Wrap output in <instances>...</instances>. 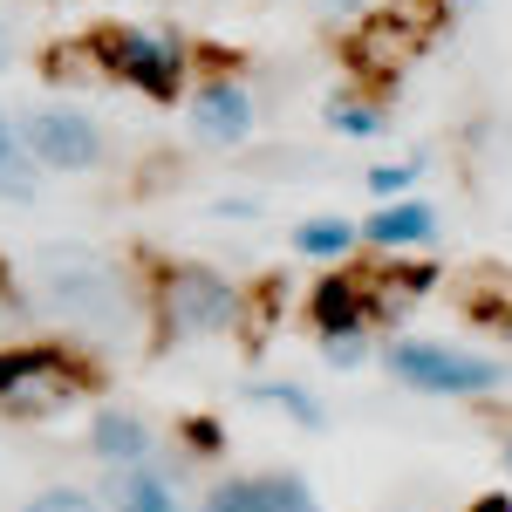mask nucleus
<instances>
[{
	"label": "nucleus",
	"mask_w": 512,
	"mask_h": 512,
	"mask_svg": "<svg viewBox=\"0 0 512 512\" xmlns=\"http://www.w3.org/2000/svg\"><path fill=\"white\" fill-rule=\"evenodd\" d=\"M390 376L410 383V390H424V396H478V390L499 383V362L465 355V349H444V342H396Z\"/></svg>",
	"instance_id": "f03ea898"
},
{
	"label": "nucleus",
	"mask_w": 512,
	"mask_h": 512,
	"mask_svg": "<svg viewBox=\"0 0 512 512\" xmlns=\"http://www.w3.org/2000/svg\"><path fill=\"white\" fill-rule=\"evenodd\" d=\"M48 355H55V349H7V355H0V396L14 390L21 376H35V369L48 362Z\"/></svg>",
	"instance_id": "a211bd4d"
},
{
	"label": "nucleus",
	"mask_w": 512,
	"mask_h": 512,
	"mask_svg": "<svg viewBox=\"0 0 512 512\" xmlns=\"http://www.w3.org/2000/svg\"><path fill=\"white\" fill-rule=\"evenodd\" d=\"M110 506L117 512H178V499H171V485H164L158 472L117 465V478H110Z\"/></svg>",
	"instance_id": "9b49d317"
},
{
	"label": "nucleus",
	"mask_w": 512,
	"mask_h": 512,
	"mask_svg": "<svg viewBox=\"0 0 512 512\" xmlns=\"http://www.w3.org/2000/svg\"><path fill=\"white\" fill-rule=\"evenodd\" d=\"M321 7H369V0H321Z\"/></svg>",
	"instance_id": "5701e85b"
},
{
	"label": "nucleus",
	"mask_w": 512,
	"mask_h": 512,
	"mask_svg": "<svg viewBox=\"0 0 512 512\" xmlns=\"http://www.w3.org/2000/svg\"><path fill=\"white\" fill-rule=\"evenodd\" d=\"M205 512H321V506L308 499L301 478H233L205 499Z\"/></svg>",
	"instance_id": "423d86ee"
},
{
	"label": "nucleus",
	"mask_w": 512,
	"mask_h": 512,
	"mask_svg": "<svg viewBox=\"0 0 512 512\" xmlns=\"http://www.w3.org/2000/svg\"><path fill=\"white\" fill-rule=\"evenodd\" d=\"M185 437H192V451H205V458L219 451V424H212V417H192V424H185Z\"/></svg>",
	"instance_id": "4be33fe9"
},
{
	"label": "nucleus",
	"mask_w": 512,
	"mask_h": 512,
	"mask_svg": "<svg viewBox=\"0 0 512 512\" xmlns=\"http://www.w3.org/2000/svg\"><path fill=\"white\" fill-rule=\"evenodd\" d=\"M0 69H7V28H0Z\"/></svg>",
	"instance_id": "b1692460"
},
{
	"label": "nucleus",
	"mask_w": 512,
	"mask_h": 512,
	"mask_svg": "<svg viewBox=\"0 0 512 512\" xmlns=\"http://www.w3.org/2000/svg\"><path fill=\"white\" fill-rule=\"evenodd\" d=\"M355 239H362V233H355L349 219H315V226L294 233V253H308V260H335V253H349Z\"/></svg>",
	"instance_id": "4468645a"
},
{
	"label": "nucleus",
	"mask_w": 512,
	"mask_h": 512,
	"mask_svg": "<svg viewBox=\"0 0 512 512\" xmlns=\"http://www.w3.org/2000/svg\"><path fill=\"white\" fill-rule=\"evenodd\" d=\"M21 144L48 171H96V158H103V130L82 110H35V117L21 123Z\"/></svg>",
	"instance_id": "39448f33"
},
{
	"label": "nucleus",
	"mask_w": 512,
	"mask_h": 512,
	"mask_svg": "<svg viewBox=\"0 0 512 512\" xmlns=\"http://www.w3.org/2000/svg\"><path fill=\"white\" fill-rule=\"evenodd\" d=\"M355 55H362L369 69H403V62H410V35H403V21H376L369 35L355 41Z\"/></svg>",
	"instance_id": "ddd939ff"
},
{
	"label": "nucleus",
	"mask_w": 512,
	"mask_h": 512,
	"mask_svg": "<svg viewBox=\"0 0 512 512\" xmlns=\"http://www.w3.org/2000/svg\"><path fill=\"white\" fill-rule=\"evenodd\" d=\"M35 274H41L48 301H55L62 315H76V321H117L123 280H117V267H110L103 253L55 239V246H41V253H35Z\"/></svg>",
	"instance_id": "f257e3e1"
},
{
	"label": "nucleus",
	"mask_w": 512,
	"mask_h": 512,
	"mask_svg": "<svg viewBox=\"0 0 512 512\" xmlns=\"http://www.w3.org/2000/svg\"><path fill=\"white\" fill-rule=\"evenodd\" d=\"M89 451L110 458V465H144V458H151V431H144L130 410H103V417L89 424Z\"/></svg>",
	"instance_id": "1a4fd4ad"
},
{
	"label": "nucleus",
	"mask_w": 512,
	"mask_h": 512,
	"mask_svg": "<svg viewBox=\"0 0 512 512\" xmlns=\"http://www.w3.org/2000/svg\"><path fill=\"white\" fill-rule=\"evenodd\" d=\"M506 465H512V451H506Z\"/></svg>",
	"instance_id": "393cba45"
},
{
	"label": "nucleus",
	"mask_w": 512,
	"mask_h": 512,
	"mask_svg": "<svg viewBox=\"0 0 512 512\" xmlns=\"http://www.w3.org/2000/svg\"><path fill=\"white\" fill-rule=\"evenodd\" d=\"M362 287H369V308L376 315H396V308L424 301L437 287V267H383V274H362Z\"/></svg>",
	"instance_id": "9d476101"
},
{
	"label": "nucleus",
	"mask_w": 512,
	"mask_h": 512,
	"mask_svg": "<svg viewBox=\"0 0 512 512\" xmlns=\"http://www.w3.org/2000/svg\"><path fill=\"white\" fill-rule=\"evenodd\" d=\"M21 512H96V499H89V492H76V485H55V492H35Z\"/></svg>",
	"instance_id": "f3484780"
},
{
	"label": "nucleus",
	"mask_w": 512,
	"mask_h": 512,
	"mask_svg": "<svg viewBox=\"0 0 512 512\" xmlns=\"http://www.w3.org/2000/svg\"><path fill=\"white\" fill-rule=\"evenodd\" d=\"M328 123H335V130H349V137H369V130H376V110H362V103H335V110H328Z\"/></svg>",
	"instance_id": "6ab92c4d"
},
{
	"label": "nucleus",
	"mask_w": 512,
	"mask_h": 512,
	"mask_svg": "<svg viewBox=\"0 0 512 512\" xmlns=\"http://www.w3.org/2000/svg\"><path fill=\"white\" fill-rule=\"evenodd\" d=\"M96 48H103V62L117 69L123 82H137L144 96H178V82H185V55L171 48V41L158 35H137V28H110V35H96Z\"/></svg>",
	"instance_id": "20e7f679"
},
{
	"label": "nucleus",
	"mask_w": 512,
	"mask_h": 512,
	"mask_svg": "<svg viewBox=\"0 0 512 512\" xmlns=\"http://www.w3.org/2000/svg\"><path fill=\"white\" fill-rule=\"evenodd\" d=\"M253 403H274V410L301 417V424H321V403L308 390H294V383H253Z\"/></svg>",
	"instance_id": "2eb2a0df"
},
{
	"label": "nucleus",
	"mask_w": 512,
	"mask_h": 512,
	"mask_svg": "<svg viewBox=\"0 0 512 512\" xmlns=\"http://www.w3.org/2000/svg\"><path fill=\"white\" fill-rule=\"evenodd\" d=\"M362 335H328V362H335V369H355V362H362Z\"/></svg>",
	"instance_id": "412c9836"
},
{
	"label": "nucleus",
	"mask_w": 512,
	"mask_h": 512,
	"mask_svg": "<svg viewBox=\"0 0 512 512\" xmlns=\"http://www.w3.org/2000/svg\"><path fill=\"white\" fill-rule=\"evenodd\" d=\"M239 321V294L212 267H171L164 274V328L178 335H219Z\"/></svg>",
	"instance_id": "7ed1b4c3"
},
{
	"label": "nucleus",
	"mask_w": 512,
	"mask_h": 512,
	"mask_svg": "<svg viewBox=\"0 0 512 512\" xmlns=\"http://www.w3.org/2000/svg\"><path fill=\"white\" fill-rule=\"evenodd\" d=\"M362 233L376 239V246H417V239L437 233V219H431V205H383Z\"/></svg>",
	"instance_id": "f8f14e48"
},
{
	"label": "nucleus",
	"mask_w": 512,
	"mask_h": 512,
	"mask_svg": "<svg viewBox=\"0 0 512 512\" xmlns=\"http://www.w3.org/2000/svg\"><path fill=\"white\" fill-rule=\"evenodd\" d=\"M192 130L205 144H239L253 130V96L239 82H205L192 96Z\"/></svg>",
	"instance_id": "0eeeda50"
},
{
	"label": "nucleus",
	"mask_w": 512,
	"mask_h": 512,
	"mask_svg": "<svg viewBox=\"0 0 512 512\" xmlns=\"http://www.w3.org/2000/svg\"><path fill=\"white\" fill-rule=\"evenodd\" d=\"M315 321L328 328V335H362V321H376V308H369V287L349 274H328L315 287Z\"/></svg>",
	"instance_id": "6e6552de"
},
{
	"label": "nucleus",
	"mask_w": 512,
	"mask_h": 512,
	"mask_svg": "<svg viewBox=\"0 0 512 512\" xmlns=\"http://www.w3.org/2000/svg\"><path fill=\"white\" fill-rule=\"evenodd\" d=\"M0 198H28V164H21V144L0 117Z\"/></svg>",
	"instance_id": "dca6fc26"
},
{
	"label": "nucleus",
	"mask_w": 512,
	"mask_h": 512,
	"mask_svg": "<svg viewBox=\"0 0 512 512\" xmlns=\"http://www.w3.org/2000/svg\"><path fill=\"white\" fill-rule=\"evenodd\" d=\"M417 171H424V164H376V171H369V185H376V192H403Z\"/></svg>",
	"instance_id": "aec40b11"
}]
</instances>
